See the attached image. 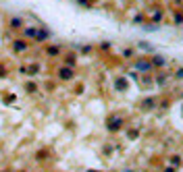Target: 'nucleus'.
<instances>
[{
    "instance_id": "nucleus-1",
    "label": "nucleus",
    "mask_w": 183,
    "mask_h": 172,
    "mask_svg": "<svg viewBox=\"0 0 183 172\" xmlns=\"http://www.w3.org/2000/svg\"><path fill=\"white\" fill-rule=\"evenodd\" d=\"M154 62L158 64V67H162V64H167V62L162 60V56H154Z\"/></svg>"
},
{
    "instance_id": "nucleus-2",
    "label": "nucleus",
    "mask_w": 183,
    "mask_h": 172,
    "mask_svg": "<svg viewBox=\"0 0 183 172\" xmlns=\"http://www.w3.org/2000/svg\"><path fill=\"white\" fill-rule=\"evenodd\" d=\"M177 77H179V79H183V71H179V73H177Z\"/></svg>"
}]
</instances>
